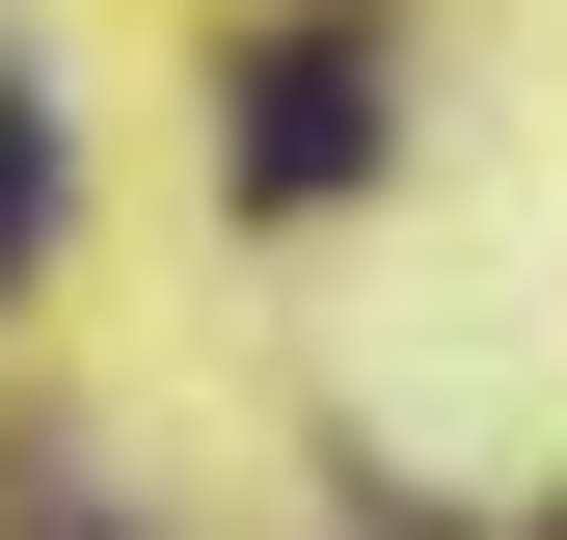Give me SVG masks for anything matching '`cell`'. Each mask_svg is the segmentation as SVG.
I'll list each match as a JSON object with an SVG mask.
<instances>
[{"mask_svg":"<svg viewBox=\"0 0 567 540\" xmlns=\"http://www.w3.org/2000/svg\"><path fill=\"white\" fill-rule=\"evenodd\" d=\"M28 243H54V108L0 82V270H28Z\"/></svg>","mask_w":567,"mask_h":540,"instance_id":"cell-2","label":"cell"},{"mask_svg":"<svg viewBox=\"0 0 567 540\" xmlns=\"http://www.w3.org/2000/svg\"><path fill=\"white\" fill-rule=\"evenodd\" d=\"M351 163H379V54H351V28H270V54H244V189L324 217Z\"/></svg>","mask_w":567,"mask_h":540,"instance_id":"cell-1","label":"cell"}]
</instances>
